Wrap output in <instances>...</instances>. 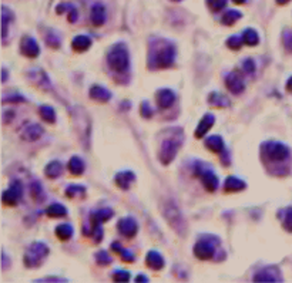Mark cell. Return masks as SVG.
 Instances as JSON below:
<instances>
[{
    "label": "cell",
    "mask_w": 292,
    "mask_h": 283,
    "mask_svg": "<svg viewBox=\"0 0 292 283\" xmlns=\"http://www.w3.org/2000/svg\"><path fill=\"white\" fill-rule=\"evenodd\" d=\"M107 63L112 70L117 73H123L128 68L130 64V57H128L127 46L123 43H117L110 49V52L107 54Z\"/></svg>",
    "instance_id": "obj_1"
},
{
    "label": "cell",
    "mask_w": 292,
    "mask_h": 283,
    "mask_svg": "<svg viewBox=\"0 0 292 283\" xmlns=\"http://www.w3.org/2000/svg\"><path fill=\"white\" fill-rule=\"evenodd\" d=\"M175 60V47L170 43H165L161 47L153 50L150 63L157 68H167L174 64Z\"/></svg>",
    "instance_id": "obj_2"
},
{
    "label": "cell",
    "mask_w": 292,
    "mask_h": 283,
    "mask_svg": "<svg viewBox=\"0 0 292 283\" xmlns=\"http://www.w3.org/2000/svg\"><path fill=\"white\" fill-rule=\"evenodd\" d=\"M47 255H49V246L43 242H34L27 248L23 261L27 268H39L45 262Z\"/></svg>",
    "instance_id": "obj_3"
},
{
    "label": "cell",
    "mask_w": 292,
    "mask_h": 283,
    "mask_svg": "<svg viewBox=\"0 0 292 283\" xmlns=\"http://www.w3.org/2000/svg\"><path fill=\"white\" fill-rule=\"evenodd\" d=\"M262 155L272 163H282L289 158V148L281 142H265L262 145Z\"/></svg>",
    "instance_id": "obj_4"
},
{
    "label": "cell",
    "mask_w": 292,
    "mask_h": 283,
    "mask_svg": "<svg viewBox=\"0 0 292 283\" xmlns=\"http://www.w3.org/2000/svg\"><path fill=\"white\" fill-rule=\"evenodd\" d=\"M220 244V239L214 236L200 239L194 246V255L201 261H208L215 255V246Z\"/></svg>",
    "instance_id": "obj_5"
},
{
    "label": "cell",
    "mask_w": 292,
    "mask_h": 283,
    "mask_svg": "<svg viewBox=\"0 0 292 283\" xmlns=\"http://www.w3.org/2000/svg\"><path fill=\"white\" fill-rule=\"evenodd\" d=\"M194 175L201 179L202 185L205 186L207 191L214 192V191L218 188V177L214 174V172L211 171V168H208L205 164L197 163V164H195Z\"/></svg>",
    "instance_id": "obj_6"
},
{
    "label": "cell",
    "mask_w": 292,
    "mask_h": 283,
    "mask_svg": "<svg viewBox=\"0 0 292 283\" xmlns=\"http://www.w3.org/2000/svg\"><path fill=\"white\" fill-rule=\"evenodd\" d=\"M164 216L167 218L170 226H172L178 233H181V235L186 233V222H184L182 215L180 214L178 208L172 202L167 204V207L164 208Z\"/></svg>",
    "instance_id": "obj_7"
},
{
    "label": "cell",
    "mask_w": 292,
    "mask_h": 283,
    "mask_svg": "<svg viewBox=\"0 0 292 283\" xmlns=\"http://www.w3.org/2000/svg\"><path fill=\"white\" fill-rule=\"evenodd\" d=\"M180 149V141L177 140H165L160 148V154H158V158L161 161L163 165H168L171 163L172 159L175 158L177 152Z\"/></svg>",
    "instance_id": "obj_8"
},
{
    "label": "cell",
    "mask_w": 292,
    "mask_h": 283,
    "mask_svg": "<svg viewBox=\"0 0 292 283\" xmlns=\"http://www.w3.org/2000/svg\"><path fill=\"white\" fill-rule=\"evenodd\" d=\"M22 195H23L22 184H20L19 181H13V182L10 184V188L3 192L2 199L5 202V205H8V207H15V205H17V202L22 199Z\"/></svg>",
    "instance_id": "obj_9"
},
{
    "label": "cell",
    "mask_w": 292,
    "mask_h": 283,
    "mask_svg": "<svg viewBox=\"0 0 292 283\" xmlns=\"http://www.w3.org/2000/svg\"><path fill=\"white\" fill-rule=\"evenodd\" d=\"M20 52L23 56L30 57V59H36L40 53L39 45L36 43V40L30 36H24L20 42Z\"/></svg>",
    "instance_id": "obj_10"
},
{
    "label": "cell",
    "mask_w": 292,
    "mask_h": 283,
    "mask_svg": "<svg viewBox=\"0 0 292 283\" xmlns=\"http://www.w3.org/2000/svg\"><path fill=\"white\" fill-rule=\"evenodd\" d=\"M282 280V276H281V272L278 270L277 268H267L258 272L257 275L254 276V282H267V283H272V282H281Z\"/></svg>",
    "instance_id": "obj_11"
},
{
    "label": "cell",
    "mask_w": 292,
    "mask_h": 283,
    "mask_svg": "<svg viewBox=\"0 0 292 283\" xmlns=\"http://www.w3.org/2000/svg\"><path fill=\"white\" fill-rule=\"evenodd\" d=\"M117 229H119L121 235H124L127 238H133V236H135L137 231H138V225H137V222L133 218L127 216V218H121L120 221H119Z\"/></svg>",
    "instance_id": "obj_12"
},
{
    "label": "cell",
    "mask_w": 292,
    "mask_h": 283,
    "mask_svg": "<svg viewBox=\"0 0 292 283\" xmlns=\"http://www.w3.org/2000/svg\"><path fill=\"white\" fill-rule=\"evenodd\" d=\"M225 86H227V89L230 90L232 94H241L244 91V89H245V84H244L242 77L238 73H235V71H232V73L227 75Z\"/></svg>",
    "instance_id": "obj_13"
},
{
    "label": "cell",
    "mask_w": 292,
    "mask_h": 283,
    "mask_svg": "<svg viewBox=\"0 0 292 283\" xmlns=\"http://www.w3.org/2000/svg\"><path fill=\"white\" fill-rule=\"evenodd\" d=\"M156 98H157L158 107L165 110V108H170L172 105L174 100H175V94L170 89H161L157 91Z\"/></svg>",
    "instance_id": "obj_14"
},
{
    "label": "cell",
    "mask_w": 292,
    "mask_h": 283,
    "mask_svg": "<svg viewBox=\"0 0 292 283\" xmlns=\"http://www.w3.org/2000/svg\"><path fill=\"white\" fill-rule=\"evenodd\" d=\"M29 78L31 80V83L34 84V86H38L42 90H49L50 89V82H49V78H47V74H46L45 71H42L40 68H36V70H31L29 71Z\"/></svg>",
    "instance_id": "obj_15"
},
{
    "label": "cell",
    "mask_w": 292,
    "mask_h": 283,
    "mask_svg": "<svg viewBox=\"0 0 292 283\" xmlns=\"http://www.w3.org/2000/svg\"><path fill=\"white\" fill-rule=\"evenodd\" d=\"M134 181H135V175L131 171L119 172V174L116 175V178H114L116 185L119 186V188H121V189H124V191L130 189V186L134 184Z\"/></svg>",
    "instance_id": "obj_16"
},
{
    "label": "cell",
    "mask_w": 292,
    "mask_h": 283,
    "mask_svg": "<svg viewBox=\"0 0 292 283\" xmlns=\"http://www.w3.org/2000/svg\"><path fill=\"white\" fill-rule=\"evenodd\" d=\"M214 123H215L214 115H212V114H205L201 118V121H200L197 130H195V137H197V138H202L204 135L210 131V128L214 126Z\"/></svg>",
    "instance_id": "obj_17"
},
{
    "label": "cell",
    "mask_w": 292,
    "mask_h": 283,
    "mask_svg": "<svg viewBox=\"0 0 292 283\" xmlns=\"http://www.w3.org/2000/svg\"><path fill=\"white\" fill-rule=\"evenodd\" d=\"M89 96L98 103H107L112 98V93L101 86H91Z\"/></svg>",
    "instance_id": "obj_18"
},
{
    "label": "cell",
    "mask_w": 292,
    "mask_h": 283,
    "mask_svg": "<svg viewBox=\"0 0 292 283\" xmlns=\"http://www.w3.org/2000/svg\"><path fill=\"white\" fill-rule=\"evenodd\" d=\"M145 265L153 270H160V269L164 268V259L163 256L156 252V251H150L147 256H145Z\"/></svg>",
    "instance_id": "obj_19"
},
{
    "label": "cell",
    "mask_w": 292,
    "mask_h": 283,
    "mask_svg": "<svg viewBox=\"0 0 292 283\" xmlns=\"http://www.w3.org/2000/svg\"><path fill=\"white\" fill-rule=\"evenodd\" d=\"M43 134V128L39 124H30L23 130L22 138L24 141H36Z\"/></svg>",
    "instance_id": "obj_20"
},
{
    "label": "cell",
    "mask_w": 292,
    "mask_h": 283,
    "mask_svg": "<svg viewBox=\"0 0 292 283\" xmlns=\"http://www.w3.org/2000/svg\"><path fill=\"white\" fill-rule=\"evenodd\" d=\"M113 215H114L113 209H110V208L100 209V211H97V212L91 214V216H90L91 225H93V226H98L100 224L107 222L108 219H112Z\"/></svg>",
    "instance_id": "obj_21"
},
{
    "label": "cell",
    "mask_w": 292,
    "mask_h": 283,
    "mask_svg": "<svg viewBox=\"0 0 292 283\" xmlns=\"http://www.w3.org/2000/svg\"><path fill=\"white\" fill-rule=\"evenodd\" d=\"M91 23L94 26H103L105 23V9L103 5H94L90 12Z\"/></svg>",
    "instance_id": "obj_22"
},
{
    "label": "cell",
    "mask_w": 292,
    "mask_h": 283,
    "mask_svg": "<svg viewBox=\"0 0 292 283\" xmlns=\"http://www.w3.org/2000/svg\"><path fill=\"white\" fill-rule=\"evenodd\" d=\"M245 188H247V184L242 179L237 178V177H228L225 179V192H238V191H242Z\"/></svg>",
    "instance_id": "obj_23"
},
{
    "label": "cell",
    "mask_w": 292,
    "mask_h": 283,
    "mask_svg": "<svg viewBox=\"0 0 292 283\" xmlns=\"http://www.w3.org/2000/svg\"><path fill=\"white\" fill-rule=\"evenodd\" d=\"M90 46H91V38L89 37V36H77V37L73 38V42H71L73 50L79 53L89 50Z\"/></svg>",
    "instance_id": "obj_24"
},
{
    "label": "cell",
    "mask_w": 292,
    "mask_h": 283,
    "mask_svg": "<svg viewBox=\"0 0 292 283\" xmlns=\"http://www.w3.org/2000/svg\"><path fill=\"white\" fill-rule=\"evenodd\" d=\"M205 147L212 152H223L224 151V141L220 135H212L205 140Z\"/></svg>",
    "instance_id": "obj_25"
},
{
    "label": "cell",
    "mask_w": 292,
    "mask_h": 283,
    "mask_svg": "<svg viewBox=\"0 0 292 283\" xmlns=\"http://www.w3.org/2000/svg\"><path fill=\"white\" fill-rule=\"evenodd\" d=\"M67 168L68 171L71 172L73 175H82L83 172H84L86 165H84V161H83L80 156H73V158L68 161Z\"/></svg>",
    "instance_id": "obj_26"
},
{
    "label": "cell",
    "mask_w": 292,
    "mask_h": 283,
    "mask_svg": "<svg viewBox=\"0 0 292 283\" xmlns=\"http://www.w3.org/2000/svg\"><path fill=\"white\" fill-rule=\"evenodd\" d=\"M112 251L114 254L120 255L121 259L124 262H134V255L131 254L130 251H127L126 248H123L120 242H113Z\"/></svg>",
    "instance_id": "obj_27"
},
{
    "label": "cell",
    "mask_w": 292,
    "mask_h": 283,
    "mask_svg": "<svg viewBox=\"0 0 292 283\" xmlns=\"http://www.w3.org/2000/svg\"><path fill=\"white\" fill-rule=\"evenodd\" d=\"M208 103H210L212 107H217V108H225L230 105V101L227 100V97H224L223 94L220 93H211L210 97H208Z\"/></svg>",
    "instance_id": "obj_28"
},
{
    "label": "cell",
    "mask_w": 292,
    "mask_h": 283,
    "mask_svg": "<svg viewBox=\"0 0 292 283\" xmlns=\"http://www.w3.org/2000/svg\"><path fill=\"white\" fill-rule=\"evenodd\" d=\"M66 196L70 199H82L86 196V188L83 185H70L66 189Z\"/></svg>",
    "instance_id": "obj_29"
},
{
    "label": "cell",
    "mask_w": 292,
    "mask_h": 283,
    "mask_svg": "<svg viewBox=\"0 0 292 283\" xmlns=\"http://www.w3.org/2000/svg\"><path fill=\"white\" fill-rule=\"evenodd\" d=\"M54 233L60 240H68L73 236V228H71V225L61 224L54 229Z\"/></svg>",
    "instance_id": "obj_30"
},
{
    "label": "cell",
    "mask_w": 292,
    "mask_h": 283,
    "mask_svg": "<svg viewBox=\"0 0 292 283\" xmlns=\"http://www.w3.org/2000/svg\"><path fill=\"white\" fill-rule=\"evenodd\" d=\"M46 214L50 218H63V216L67 215V209H66V207H63L61 204H53L46 209Z\"/></svg>",
    "instance_id": "obj_31"
},
{
    "label": "cell",
    "mask_w": 292,
    "mask_h": 283,
    "mask_svg": "<svg viewBox=\"0 0 292 283\" xmlns=\"http://www.w3.org/2000/svg\"><path fill=\"white\" fill-rule=\"evenodd\" d=\"M61 171H63V168H61V164L59 161H52L50 164H47L46 167V175L49 177V178H57V177H60Z\"/></svg>",
    "instance_id": "obj_32"
},
{
    "label": "cell",
    "mask_w": 292,
    "mask_h": 283,
    "mask_svg": "<svg viewBox=\"0 0 292 283\" xmlns=\"http://www.w3.org/2000/svg\"><path fill=\"white\" fill-rule=\"evenodd\" d=\"M241 37L244 40V43L248 46H257L260 43V36H258V33L254 29H247L242 33Z\"/></svg>",
    "instance_id": "obj_33"
},
{
    "label": "cell",
    "mask_w": 292,
    "mask_h": 283,
    "mask_svg": "<svg viewBox=\"0 0 292 283\" xmlns=\"http://www.w3.org/2000/svg\"><path fill=\"white\" fill-rule=\"evenodd\" d=\"M278 216L282 219V226H284L285 231L292 232V207L285 208Z\"/></svg>",
    "instance_id": "obj_34"
},
{
    "label": "cell",
    "mask_w": 292,
    "mask_h": 283,
    "mask_svg": "<svg viewBox=\"0 0 292 283\" xmlns=\"http://www.w3.org/2000/svg\"><path fill=\"white\" fill-rule=\"evenodd\" d=\"M39 111H40L42 119H45L46 123L53 124V123L56 121V112H54L53 107H50V105H42V107L39 108Z\"/></svg>",
    "instance_id": "obj_35"
},
{
    "label": "cell",
    "mask_w": 292,
    "mask_h": 283,
    "mask_svg": "<svg viewBox=\"0 0 292 283\" xmlns=\"http://www.w3.org/2000/svg\"><path fill=\"white\" fill-rule=\"evenodd\" d=\"M241 17H242V13L238 12V10H228V12L223 16L221 20H223V24H225V26H232L237 20H240Z\"/></svg>",
    "instance_id": "obj_36"
},
{
    "label": "cell",
    "mask_w": 292,
    "mask_h": 283,
    "mask_svg": "<svg viewBox=\"0 0 292 283\" xmlns=\"http://www.w3.org/2000/svg\"><path fill=\"white\" fill-rule=\"evenodd\" d=\"M12 19H13V13L9 10L8 8H3L2 9V23H3V38L6 37V34H8V24L9 22H12Z\"/></svg>",
    "instance_id": "obj_37"
},
{
    "label": "cell",
    "mask_w": 292,
    "mask_h": 283,
    "mask_svg": "<svg viewBox=\"0 0 292 283\" xmlns=\"http://www.w3.org/2000/svg\"><path fill=\"white\" fill-rule=\"evenodd\" d=\"M45 40L47 45L53 47V49H59L60 47V38L57 37V34L56 33H53V31H47L45 34Z\"/></svg>",
    "instance_id": "obj_38"
},
{
    "label": "cell",
    "mask_w": 292,
    "mask_h": 283,
    "mask_svg": "<svg viewBox=\"0 0 292 283\" xmlns=\"http://www.w3.org/2000/svg\"><path fill=\"white\" fill-rule=\"evenodd\" d=\"M96 261L100 266H108L113 262V258L105 251H100L96 254Z\"/></svg>",
    "instance_id": "obj_39"
},
{
    "label": "cell",
    "mask_w": 292,
    "mask_h": 283,
    "mask_svg": "<svg viewBox=\"0 0 292 283\" xmlns=\"http://www.w3.org/2000/svg\"><path fill=\"white\" fill-rule=\"evenodd\" d=\"M31 196L34 201H42L43 199V188L39 184L38 181H34L31 184Z\"/></svg>",
    "instance_id": "obj_40"
},
{
    "label": "cell",
    "mask_w": 292,
    "mask_h": 283,
    "mask_svg": "<svg viewBox=\"0 0 292 283\" xmlns=\"http://www.w3.org/2000/svg\"><path fill=\"white\" fill-rule=\"evenodd\" d=\"M207 6L212 12H220L227 6V0H207Z\"/></svg>",
    "instance_id": "obj_41"
},
{
    "label": "cell",
    "mask_w": 292,
    "mask_h": 283,
    "mask_svg": "<svg viewBox=\"0 0 292 283\" xmlns=\"http://www.w3.org/2000/svg\"><path fill=\"white\" fill-rule=\"evenodd\" d=\"M242 43H244V40H242V37H240V36H232V37L227 40V46H228L231 50H240Z\"/></svg>",
    "instance_id": "obj_42"
},
{
    "label": "cell",
    "mask_w": 292,
    "mask_h": 283,
    "mask_svg": "<svg viewBox=\"0 0 292 283\" xmlns=\"http://www.w3.org/2000/svg\"><path fill=\"white\" fill-rule=\"evenodd\" d=\"M113 280L114 282H128L130 280V272L127 270H117L113 273Z\"/></svg>",
    "instance_id": "obj_43"
},
{
    "label": "cell",
    "mask_w": 292,
    "mask_h": 283,
    "mask_svg": "<svg viewBox=\"0 0 292 283\" xmlns=\"http://www.w3.org/2000/svg\"><path fill=\"white\" fill-rule=\"evenodd\" d=\"M141 117L142 118H151L153 117V110L147 101H142L141 104Z\"/></svg>",
    "instance_id": "obj_44"
},
{
    "label": "cell",
    "mask_w": 292,
    "mask_h": 283,
    "mask_svg": "<svg viewBox=\"0 0 292 283\" xmlns=\"http://www.w3.org/2000/svg\"><path fill=\"white\" fill-rule=\"evenodd\" d=\"M284 46L288 52L292 53V31H285L284 33Z\"/></svg>",
    "instance_id": "obj_45"
},
{
    "label": "cell",
    "mask_w": 292,
    "mask_h": 283,
    "mask_svg": "<svg viewBox=\"0 0 292 283\" xmlns=\"http://www.w3.org/2000/svg\"><path fill=\"white\" fill-rule=\"evenodd\" d=\"M242 70L247 73V74H251V73H254L255 66H254V61L251 59H247L244 61V64H242Z\"/></svg>",
    "instance_id": "obj_46"
},
{
    "label": "cell",
    "mask_w": 292,
    "mask_h": 283,
    "mask_svg": "<svg viewBox=\"0 0 292 283\" xmlns=\"http://www.w3.org/2000/svg\"><path fill=\"white\" fill-rule=\"evenodd\" d=\"M67 17L70 23H75L77 20V9L73 8L71 5H70V8L67 10Z\"/></svg>",
    "instance_id": "obj_47"
},
{
    "label": "cell",
    "mask_w": 292,
    "mask_h": 283,
    "mask_svg": "<svg viewBox=\"0 0 292 283\" xmlns=\"http://www.w3.org/2000/svg\"><path fill=\"white\" fill-rule=\"evenodd\" d=\"M135 282H142V283L149 282V277H147V276H144V275H138L137 277H135Z\"/></svg>",
    "instance_id": "obj_48"
},
{
    "label": "cell",
    "mask_w": 292,
    "mask_h": 283,
    "mask_svg": "<svg viewBox=\"0 0 292 283\" xmlns=\"http://www.w3.org/2000/svg\"><path fill=\"white\" fill-rule=\"evenodd\" d=\"M286 90H288V91H292V77H289V80L286 82Z\"/></svg>",
    "instance_id": "obj_49"
},
{
    "label": "cell",
    "mask_w": 292,
    "mask_h": 283,
    "mask_svg": "<svg viewBox=\"0 0 292 283\" xmlns=\"http://www.w3.org/2000/svg\"><path fill=\"white\" fill-rule=\"evenodd\" d=\"M291 0H277L278 5H286V3H289Z\"/></svg>",
    "instance_id": "obj_50"
},
{
    "label": "cell",
    "mask_w": 292,
    "mask_h": 283,
    "mask_svg": "<svg viewBox=\"0 0 292 283\" xmlns=\"http://www.w3.org/2000/svg\"><path fill=\"white\" fill-rule=\"evenodd\" d=\"M232 2H234L235 5H244V3H245L247 0H232Z\"/></svg>",
    "instance_id": "obj_51"
},
{
    "label": "cell",
    "mask_w": 292,
    "mask_h": 283,
    "mask_svg": "<svg viewBox=\"0 0 292 283\" xmlns=\"http://www.w3.org/2000/svg\"><path fill=\"white\" fill-rule=\"evenodd\" d=\"M6 80H8V71H6V70L3 68V83L6 82Z\"/></svg>",
    "instance_id": "obj_52"
},
{
    "label": "cell",
    "mask_w": 292,
    "mask_h": 283,
    "mask_svg": "<svg viewBox=\"0 0 292 283\" xmlns=\"http://www.w3.org/2000/svg\"><path fill=\"white\" fill-rule=\"evenodd\" d=\"M172 2H180V0H172Z\"/></svg>",
    "instance_id": "obj_53"
}]
</instances>
